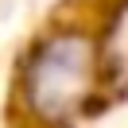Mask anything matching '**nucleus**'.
Returning <instances> with one entry per match:
<instances>
[{"instance_id": "nucleus-1", "label": "nucleus", "mask_w": 128, "mask_h": 128, "mask_svg": "<svg viewBox=\"0 0 128 128\" xmlns=\"http://www.w3.org/2000/svg\"><path fill=\"white\" fill-rule=\"evenodd\" d=\"M89 86V43L78 35L50 39L27 66V97L43 116H62Z\"/></svg>"}]
</instances>
